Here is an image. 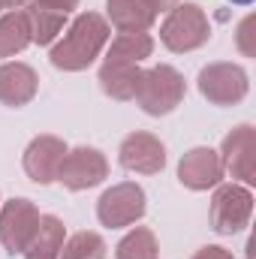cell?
<instances>
[{
	"label": "cell",
	"instance_id": "19",
	"mask_svg": "<svg viewBox=\"0 0 256 259\" xmlns=\"http://www.w3.org/2000/svg\"><path fill=\"white\" fill-rule=\"evenodd\" d=\"M154 39L148 33H118L106 52V61H124V64H142L151 58Z\"/></svg>",
	"mask_w": 256,
	"mask_h": 259
},
{
	"label": "cell",
	"instance_id": "20",
	"mask_svg": "<svg viewBox=\"0 0 256 259\" xmlns=\"http://www.w3.org/2000/svg\"><path fill=\"white\" fill-rule=\"evenodd\" d=\"M115 259H157V235L145 226H136L118 241Z\"/></svg>",
	"mask_w": 256,
	"mask_h": 259
},
{
	"label": "cell",
	"instance_id": "10",
	"mask_svg": "<svg viewBox=\"0 0 256 259\" xmlns=\"http://www.w3.org/2000/svg\"><path fill=\"white\" fill-rule=\"evenodd\" d=\"M118 160H121V166H124L127 172H136V175H157V172H163V166H166V145H163L154 133L136 130V133H130L127 139L121 142Z\"/></svg>",
	"mask_w": 256,
	"mask_h": 259
},
{
	"label": "cell",
	"instance_id": "12",
	"mask_svg": "<svg viewBox=\"0 0 256 259\" xmlns=\"http://www.w3.org/2000/svg\"><path fill=\"white\" fill-rule=\"evenodd\" d=\"M223 163H220V154L199 145V148H190L181 163H178V181L193 190V193H202V190H214L220 181H223Z\"/></svg>",
	"mask_w": 256,
	"mask_h": 259
},
{
	"label": "cell",
	"instance_id": "11",
	"mask_svg": "<svg viewBox=\"0 0 256 259\" xmlns=\"http://www.w3.org/2000/svg\"><path fill=\"white\" fill-rule=\"evenodd\" d=\"M64 139L58 136H36L27 148H24V157H21V166L27 172V178L33 184H52L58 181V172H61V163L66 157Z\"/></svg>",
	"mask_w": 256,
	"mask_h": 259
},
{
	"label": "cell",
	"instance_id": "23",
	"mask_svg": "<svg viewBox=\"0 0 256 259\" xmlns=\"http://www.w3.org/2000/svg\"><path fill=\"white\" fill-rule=\"evenodd\" d=\"M190 259H235L226 247H217V244H208V247H199Z\"/></svg>",
	"mask_w": 256,
	"mask_h": 259
},
{
	"label": "cell",
	"instance_id": "4",
	"mask_svg": "<svg viewBox=\"0 0 256 259\" xmlns=\"http://www.w3.org/2000/svg\"><path fill=\"white\" fill-rule=\"evenodd\" d=\"M196 84H199V94L208 103H214V106H235V103H241L247 97L250 75H247L244 66L220 61V64L202 66Z\"/></svg>",
	"mask_w": 256,
	"mask_h": 259
},
{
	"label": "cell",
	"instance_id": "14",
	"mask_svg": "<svg viewBox=\"0 0 256 259\" xmlns=\"http://www.w3.org/2000/svg\"><path fill=\"white\" fill-rule=\"evenodd\" d=\"M139 75H142V66L139 64H124V61H103L100 66V88L106 97L118 100V103H127L136 97V88H139Z\"/></svg>",
	"mask_w": 256,
	"mask_h": 259
},
{
	"label": "cell",
	"instance_id": "9",
	"mask_svg": "<svg viewBox=\"0 0 256 259\" xmlns=\"http://www.w3.org/2000/svg\"><path fill=\"white\" fill-rule=\"evenodd\" d=\"M256 130L250 124H238L232 130L223 145H220V163L223 172L238 178L244 187L256 184Z\"/></svg>",
	"mask_w": 256,
	"mask_h": 259
},
{
	"label": "cell",
	"instance_id": "17",
	"mask_svg": "<svg viewBox=\"0 0 256 259\" xmlns=\"http://www.w3.org/2000/svg\"><path fill=\"white\" fill-rule=\"evenodd\" d=\"M106 9H109V21L121 33H148L157 18L145 0H106Z\"/></svg>",
	"mask_w": 256,
	"mask_h": 259
},
{
	"label": "cell",
	"instance_id": "16",
	"mask_svg": "<svg viewBox=\"0 0 256 259\" xmlns=\"http://www.w3.org/2000/svg\"><path fill=\"white\" fill-rule=\"evenodd\" d=\"M24 15H27V24H30V39L36 46H52L66 27V12H58L39 0H30L24 6Z\"/></svg>",
	"mask_w": 256,
	"mask_h": 259
},
{
	"label": "cell",
	"instance_id": "15",
	"mask_svg": "<svg viewBox=\"0 0 256 259\" xmlns=\"http://www.w3.org/2000/svg\"><path fill=\"white\" fill-rule=\"evenodd\" d=\"M66 241V226L61 217L55 214H39V226L24 250L27 259H58L61 256V247Z\"/></svg>",
	"mask_w": 256,
	"mask_h": 259
},
{
	"label": "cell",
	"instance_id": "21",
	"mask_svg": "<svg viewBox=\"0 0 256 259\" xmlns=\"http://www.w3.org/2000/svg\"><path fill=\"white\" fill-rule=\"evenodd\" d=\"M106 241L97 232H75L66 238L58 259H106Z\"/></svg>",
	"mask_w": 256,
	"mask_h": 259
},
{
	"label": "cell",
	"instance_id": "22",
	"mask_svg": "<svg viewBox=\"0 0 256 259\" xmlns=\"http://www.w3.org/2000/svg\"><path fill=\"white\" fill-rule=\"evenodd\" d=\"M256 15H247L241 24H238V33H235V42H238V49H241V55L244 58H253L256 55Z\"/></svg>",
	"mask_w": 256,
	"mask_h": 259
},
{
	"label": "cell",
	"instance_id": "26",
	"mask_svg": "<svg viewBox=\"0 0 256 259\" xmlns=\"http://www.w3.org/2000/svg\"><path fill=\"white\" fill-rule=\"evenodd\" d=\"M6 3V9H21V6H27L30 0H3Z\"/></svg>",
	"mask_w": 256,
	"mask_h": 259
},
{
	"label": "cell",
	"instance_id": "1",
	"mask_svg": "<svg viewBox=\"0 0 256 259\" xmlns=\"http://www.w3.org/2000/svg\"><path fill=\"white\" fill-rule=\"evenodd\" d=\"M109 21L100 12H81L72 18L66 33L52 46V66L64 72H81L100 58V52L109 46Z\"/></svg>",
	"mask_w": 256,
	"mask_h": 259
},
{
	"label": "cell",
	"instance_id": "24",
	"mask_svg": "<svg viewBox=\"0 0 256 259\" xmlns=\"http://www.w3.org/2000/svg\"><path fill=\"white\" fill-rule=\"evenodd\" d=\"M145 3H148V9L157 15V12H169V9H175L181 0H145Z\"/></svg>",
	"mask_w": 256,
	"mask_h": 259
},
{
	"label": "cell",
	"instance_id": "3",
	"mask_svg": "<svg viewBox=\"0 0 256 259\" xmlns=\"http://www.w3.org/2000/svg\"><path fill=\"white\" fill-rule=\"evenodd\" d=\"M160 39L175 55L202 49L211 39V24H208L205 9L199 3H178L175 9H169L166 21L160 27Z\"/></svg>",
	"mask_w": 256,
	"mask_h": 259
},
{
	"label": "cell",
	"instance_id": "25",
	"mask_svg": "<svg viewBox=\"0 0 256 259\" xmlns=\"http://www.w3.org/2000/svg\"><path fill=\"white\" fill-rule=\"evenodd\" d=\"M39 3H46V6H52V9H58V12H66V15L78 6V0H39Z\"/></svg>",
	"mask_w": 256,
	"mask_h": 259
},
{
	"label": "cell",
	"instance_id": "6",
	"mask_svg": "<svg viewBox=\"0 0 256 259\" xmlns=\"http://www.w3.org/2000/svg\"><path fill=\"white\" fill-rule=\"evenodd\" d=\"M145 190L136 181H121L115 187H109L97 202V217L103 226L109 229H121V226H133L145 217Z\"/></svg>",
	"mask_w": 256,
	"mask_h": 259
},
{
	"label": "cell",
	"instance_id": "5",
	"mask_svg": "<svg viewBox=\"0 0 256 259\" xmlns=\"http://www.w3.org/2000/svg\"><path fill=\"white\" fill-rule=\"evenodd\" d=\"M253 193L244 184H217L211 196V226L220 235H235L250 223Z\"/></svg>",
	"mask_w": 256,
	"mask_h": 259
},
{
	"label": "cell",
	"instance_id": "27",
	"mask_svg": "<svg viewBox=\"0 0 256 259\" xmlns=\"http://www.w3.org/2000/svg\"><path fill=\"white\" fill-rule=\"evenodd\" d=\"M232 3H238V6H247V3H253V0H232Z\"/></svg>",
	"mask_w": 256,
	"mask_h": 259
},
{
	"label": "cell",
	"instance_id": "28",
	"mask_svg": "<svg viewBox=\"0 0 256 259\" xmlns=\"http://www.w3.org/2000/svg\"><path fill=\"white\" fill-rule=\"evenodd\" d=\"M3 9H6V3H3V0H0V12H3Z\"/></svg>",
	"mask_w": 256,
	"mask_h": 259
},
{
	"label": "cell",
	"instance_id": "7",
	"mask_svg": "<svg viewBox=\"0 0 256 259\" xmlns=\"http://www.w3.org/2000/svg\"><path fill=\"white\" fill-rule=\"evenodd\" d=\"M109 178V160L103 151L97 148H72L66 151L64 163H61V172H58V181L64 184L66 190L72 193H81V190H91L97 184H103Z\"/></svg>",
	"mask_w": 256,
	"mask_h": 259
},
{
	"label": "cell",
	"instance_id": "13",
	"mask_svg": "<svg viewBox=\"0 0 256 259\" xmlns=\"http://www.w3.org/2000/svg\"><path fill=\"white\" fill-rule=\"evenodd\" d=\"M39 91V78L33 72V66L21 64V61H6L0 64V103L21 109L27 106Z\"/></svg>",
	"mask_w": 256,
	"mask_h": 259
},
{
	"label": "cell",
	"instance_id": "18",
	"mask_svg": "<svg viewBox=\"0 0 256 259\" xmlns=\"http://www.w3.org/2000/svg\"><path fill=\"white\" fill-rule=\"evenodd\" d=\"M30 24L24 9H9L6 15H0V58H12L21 55L30 46Z\"/></svg>",
	"mask_w": 256,
	"mask_h": 259
},
{
	"label": "cell",
	"instance_id": "8",
	"mask_svg": "<svg viewBox=\"0 0 256 259\" xmlns=\"http://www.w3.org/2000/svg\"><path fill=\"white\" fill-rule=\"evenodd\" d=\"M39 226V211L30 199H9L0 208V244L9 253H24Z\"/></svg>",
	"mask_w": 256,
	"mask_h": 259
},
{
	"label": "cell",
	"instance_id": "2",
	"mask_svg": "<svg viewBox=\"0 0 256 259\" xmlns=\"http://www.w3.org/2000/svg\"><path fill=\"white\" fill-rule=\"evenodd\" d=\"M187 94V81L184 75L169 64H157L151 69H142L139 75V88H136V103L145 115H154V118H163L169 112H175L181 106Z\"/></svg>",
	"mask_w": 256,
	"mask_h": 259
}]
</instances>
